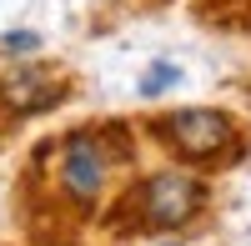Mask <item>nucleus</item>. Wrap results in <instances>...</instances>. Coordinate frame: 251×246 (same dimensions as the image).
Returning a JSON list of instances; mask_svg holds the SVG:
<instances>
[{
	"label": "nucleus",
	"instance_id": "obj_6",
	"mask_svg": "<svg viewBox=\"0 0 251 246\" xmlns=\"http://www.w3.org/2000/svg\"><path fill=\"white\" fill-rule=\"evenodd\" d=\"M0 46H5V50H35V46H40V35H35V30H10Z\"/></svg>",
	"mask_w": 251,
	"mask_h": 246
},
{
	"label": "nucleus",
	"instance_id": "obj_3",
	"mask_svg": "<svg viewBox=\"0 0 251 246\" xmlns=\"http://www.w3.org/2000/svg\"><path fill=\"white\" fill-rule=\"evenodd\" d=\"M60 186L75 206H91L106 186V151L91 131H75L66 136V151H60Z\"/></svg>",
	"mask_w": 251,
	"mask_h": 246
},
{
	"label": "nucleus",
	"instance_id": "obj_5",
	"mask_svg": "<svg viewBox=\"0 0 251 246\" xmlns=\"http://www.w3.org/2000/svg\"><path fill=\"white\" fill-rule=\"evenodd\" d=\"M171 80H181V71H176V66H166V60H156V66L146 71V80H141V91H146V96H161L166 86H171Z\"/></svg>",
	"mask_w": 251,
	"mask_h": 246
},
{
	"label": "nucleus",
	"instance_id": "obj_1",
	"mask_svg": "<svg viewBox=\"0 0 251 246\" xmlns=\"http://www.w3.org/2000/svg\"><path fill=\"white\" fill-rule=\"evenodd\" d=\"M161 136L186 161H211L216 151L231 146V121L221 111H176V116H161Z\"/></svg>",
	"mask_w": 251,
	"mask_h": 246
},
{
	"label": "nucleus",
	"instance_id": "obj_2",
	"mask_svg": "<svg viewBox=\"0 0 251 246\" xmlns=\"http://www.w3.org/2000/svg\"><path fill=\"white\" fill-rule=\"evenodd\" d=\"M201 206V186L191 176H176V171H161L141 186V216L146 226H181V221H191Z\"/></svg>",
	"mask_w": 251,
	"mask_h": 246
},
{
	"label": "nucleus",
	"instance_id": "obj_4",
	"mask_svg": "<svg viewBox=\"0 0 251 246\" xmlns=\"http://www.w3.org/2000/svg\"><path fill=\"white\" fill-rule=\"evenodd\" d=\"M60 96H66V86H60L55 75H46V71H15V75L0 80V100H5L15 116L46 111V106H55Z\"/></svg>",
	"mask_w": 251,
	"mask_h": 246
}]
</instances>
